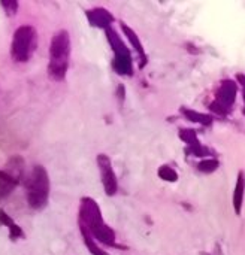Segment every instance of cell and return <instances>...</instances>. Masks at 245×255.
Listing matches in <instances>:
<instances>
[{"label": "cell", "mask_w": 245, "mask_h": 255, "mask_svg": "<svg viewBox=\"0 0 245 255\" xmlns=\"http://www.w3.org/2000/svg\"><path fill=\"white\" fill-rule=\"evenodd\" d=\"M27 203L35 210H42L50 198V176L44 166H35L26 182Z\"/></svg>", "instance_id": "3957f363"}, {"label": "cell", "mask_w": 245, "mask_h": 255, "mask_svg": "<svg viewBox=\"0 0 245 255\" xmlns=\"http://www.w3.org/2000/svg\"><path fill=\"white\" fill-rule=\"evenodd\" d=\"M2 8H5L8 15H15L17 9H18V3L14 2V0H9V2H2Z\"/></svg>", "instance_id": "5bb4252c"}, {"label": "cell", "mask_w": 245, "mask_h": 255, "mask_svg": "<svg viewBox=\"0 0 245 255\" xmlns=\"http://www.w3.org/2000/svg\"><path fill=\"white\" fill-rule=\"evenodd\" d=\"M23 172V160L20 157H14L5 166L3 170H0V200L6 198L12 190L17 187L18 179Z\"/></svg>", "instance_id": "8992f818"}, {"label": "cell", "mask_w": 245, "mask_h": 255, "mask_svg": "<svg viewBox=\"0 0 245 255\" xmlns=\"http://www.w3.org/2000/svg\"><path fill=\"white\" fill-rule=\"evenodd\" d=\"M85 14H87L88 23L93 27H99V29H105L106 30L114 23V17L111 15V12H108L103 8H94V9L87 11Z\"/></svg>", "instance_id": "ba28073f"}, {"label": "cell", "mask_w": 245, "mask_h": 255, "mask_svg": "<svg viewBox=\"0 0 245 255\" xmlns=\"http://www.w3.org/2000/svg\"><path fill=\"white\" fill-rule=\"evenodd\" d=\"M106 38L109 45L112 47L114 51V69L117 70V73L120 75H132V56L129 48L126 47V44L121 41V38L117 35V32L114 29H106Z\"/></svg>", "instance_id": "5b68a950"}, {"label": "cell", "mask_w": 245, "mask_h": 255, "mask_svg": "<svg viewBox=\"0 0 245 255\" xmlns=\"http://www.w3.org/2000/svg\"><path fill=\"white\" fill-rule=\"evenodd\" d=\"M0 224L8 227V230H9V237H11L12 240L24 236V233H23V230L20 228V225L15 224V222L12 221V218H11L3 209H0Z\"/></svg>", "instance_id": "9c48e42d"}, {"label": "cell", "mask_w": 245, "mask_h": 255, "mask_svg": "<svg viewBox=\"0 0 245 255\" xmlns=\"http://www.w3.org/2000/svg\"><path fill=\"white\" fill-rule=\"evenodd\" d=\"M159 176L162 178V179H164V181H170V182H173V181H176V173L170 169V167H167V166H163L160 170H159Z\"/></svg>", "instance_id": "4fadbf2b"}, {"label": "cell", "mask_w": 245, "mask_h": 255, "mask_svg": "<svg viewBox=\"0 0 245 255\" xmlns=\"http://www.w3.org/2000/svg\"><path fill=\"white\" fill-rule=\"evenodd\" d=\"M80 228L85 230L94 242H100L106 246H117L114 230L103 221L99 204L91 197L81 198L80 204Z\"/></svg>", "instance_id": "6da1fadb"}, {"label": "cell", "mask_w": 245, "mask_h": 255, "mask_svg": "<svg viewBox=\"0 0 245 255\" xmlns=\"http://www.w3.org/2000/svg\"><path fill=\"white\" fill-rule=\"evenodd\" d=\"M97 166L100 170L102 184H103V190H105L106 195H114L118 190V181H117V175L112 169V163H111L109 157L105 154H99Z\"/></svg>", "instance_id": "52a82bcc"}, {"label": "cell", "mask_w": 245, "mask_h": 255, "mask_svg": "<svg viewBox=\"0 0 245 255\" xmlns=\"http://www.w3.org/2000/svg\"><path fill=\"white\" fill-rule=\"evenodd\" d=\"M80 230H81V234H82V239H84L85 246L88 248V251H90L93 255H109V254H106V251H103L102 248H99V245L94 242V239H93L85 230H82V228H80Z\"/></svg>", "instance_id": "30bf717a"}, {"label": "cell", "mask_w": 245, "mask_h": 255, "mask_svg": "<svg viewBox=\"0 0 245 255\" xmlns=\"http://www.w3.org/2000/svg\"><path fill=\"white\" fill-rule=\"evenodd\" d=\"M38 45V33L33 26H20L11 42V57L17 63H26L33 56Z\"/></svg>", "instance_id": "277c9868"}, {"label": "cell", "mask_w": 245, "mask_h": 255, "mask_svg": "<svg viewBox=\"0 0 245 255\" xmlns=\"http://www.w3.org/2000/svg\"><path fill=\"white\" fill-rule=\"evenodd\" d=\"M71 57V36L68 30H59L54 33L50 45V63L48 75L57 82H63L68 75Z\"/></svg>", "instance_id": "7a4b0ae2"}, {"label": "cell", "mask_w": 245, "mask_h": 255, "mask_svg": "<svg viewBox=\"0 0 245 255\" xmlns=\"http://www.w3.org/2000/svg\"><path fill=\"white\" fill-rule=\"evenodd\" d=\"M121 29H123V32H124V35L127 36V39L130 41V44L133 45V48L138 51V54L144 59L145 56H144V50H142V45H141V42H139V39H138V36H136V33L130 29V27H127L126 24H121Z\"/></svg>", "instance_id": "8fae6325"}, {"label": "cell", "mask_w": 245, "mask_h": 255, "mask_svg": "<svg viewBox=\"0 0 245 255\" xmlns=\"http://www.w3.org/2000/svg\"><path fill=\"white\" fill-rule=\"evenodd\" d=\"M244 185H245V181H244V175L241 173V175H239V179H238V182H236V190H235V209H236V212L241 210V201H242Z\"/></svg>", "instance_id": "7c38bea8"}]
</instances>
